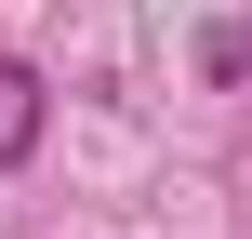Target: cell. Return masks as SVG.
Here are the masks:
<instances>
[{
	"label": "cell",
	"instance_id": "6da1fadb",
	"mask_svg": "<svg viewBox=\"0 0 252 239\" xmlns=\"http://www.w3.org/2000/svg\"><path fill=\"white\" fill-rule=\"evenodd\" d=\"M40 120H53V93H40V67H13V53H0V173H13L27 146H40Z\"/></svg>",
	"mask_w": 252,
	"mask_h": 239
}]
</instances>
